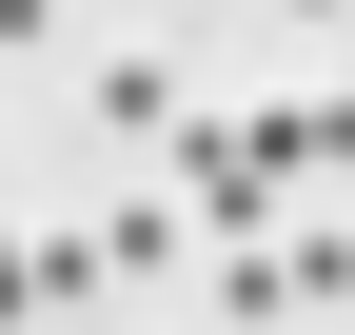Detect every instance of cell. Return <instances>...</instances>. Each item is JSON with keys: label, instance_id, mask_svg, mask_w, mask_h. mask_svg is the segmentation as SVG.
<instances>
[{"label": "cell", "instance_id": "6da1fadb", "mask_svg": "<svg viewBox=\"0 0 355 335\" xmlns=\"http://www.w3.org/2000/svg\"><path fill=\"white\" fill-rule=\"evenodd\" d=\"M158 178H178V217H217V237H257L296 197V99H178V138H158Z\"/></svg>", "mask_w": 355, "mask_h": 335}, {"label": "cell", "instance_id": "7a4b0ae2", "mask_svg": "<svg viewBox=\"0 0 355 335\" xmlns=\"http://www.w3.org/2000/svg\"><path fill=\"white\" fill-rule=\"evenodd\" d=\"M198 296H217V335H257V316H296V276H277V237H217Z\"/></svg>", "mask_w": 355, "mask_h": 335}, {"label": "cell", "instance_id": "3957f363", "mask_svg": "<svg viewBox=\"0 0 355 335\" xmlns=\"http://www.w3.org/2000/svg\"><path fill=\"white\" fill-rule=\"evenodd\" d=\"M20 257H40V316H79V296H119V257H99V237H60V217H40Z\"/></svg>", "mask_w": 355, "mask_h": 335}, {"label": "cell", "instance_id": "277c9868", "mask_svg": "<svg viewBox=\"0 0 355 335\" xmlns=\"http://www.w3.org/2000/svg\"><path fill=\"white\" fill-rule=\"evenodd\" d=\"M99 257H119V296H139V276H178V197H119V217H99Z\"/></svg>", "mask_w": 355, "mask_h": 335}, {"label": "cell", "instance_id": "5b68a950", "mask_svg": "<svg viewBox=\"0 0 355 335\" xmlns=\"http://www.w3.org/2000/svg\"><path fill=\"white\" fill-rule=\"evenodd\" d=\"M99 118L119 138H178V60H99Z\"/></svg>", "mask_w": 355, "mask_h": 335}, {"label": "cell", "instance_id": "8992f818", "mask_svg": "<svg viewBox=\"0 0 355 335\" xmlns=\"http://www.w3.org/2000/svg\"><path fill=\"white\" fill-rule=\"evenodd\" d=\"M0 335H40V257H20V237H0Z\"/></svg>", "mask_w": 355, "mask_h": 335}, {"label": "cell", "instance_id": "52a82bcc", "mask_svg": "<svg viewBox=\"0 0 355 335\" xmlns=\"http://www.w3.org/2000/svg\"><path fill=\"white\" fill-rule=\"evenodd\" d=\"M0 39H20V60H40V39H60V0H0Z\"/></svg>", "mask_w": 355, "mask_h": 335}, {"label": "cell", "instance_id": "ba28073f", "mask_svg": "<svg viewBox=\"0 0 355 335\" xmlns=\"http://www.w3.org/2000/svg\"><path fill=\"white\" fill-rule=\"evenodd\" d=\"M277 20H355V0H277Z\"/></svg>", "mask_w": 355, "mask_h": 335}, {"label": "cell", "instance_id": "9c48e42d", "mask_svg": "<svg viewBox=\"0 0 355 335\" xmlns=\"http://www.w3.org/2000/svg\"><path fill=\"white\" fill-rule=\"evenodd\" d=\"M296 335H355V316H296Z\"/></svg>", "mask_w": 355, "mask_h": 335}]
</instances>
